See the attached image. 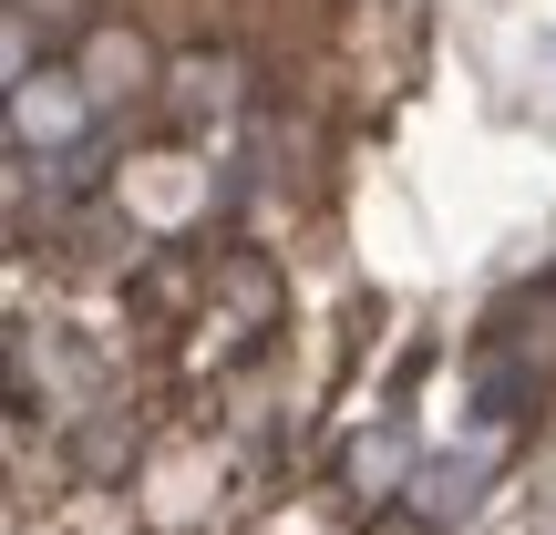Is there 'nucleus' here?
<instances>
[{
	"instance_id": "1",
	"label": "nucleus",
	"mask_w": 556,
	"mask_h": 535,
	"mask_svg": "<svg viewBox=\"0 0 556 535\" xmlns=\"http://www.w3.org/2000/svg\"><path fill=\"white\" fill-rule=\"evenodd\" d=\"M546 62H556V31H546Z\"/></svg>"
}]
</instances>
